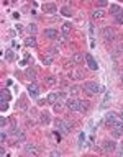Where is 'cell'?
Segmentation results:
<instances>
[{
    "label": "cell",
    "mask_w": 123,
    "mask_h": 157,
    "mask_svg": "<svg viewBox=\"0 0 123 157\" xmlns=\"http://www.w3.org/2000/svg\"><path fill=\"white\" fill-rule=\"evenodd\" d=\"M84 90H85L89 95H95V93H99V90H100V85L97 84V82L89 80V82H85V84H84Z\"/></svg>",
    "instance_id": "cell-1"
},
{
    "label": "cell",
    "mask_w": 123,
    "mask_h": 157,
    "mask_svg": "<svg viewBox=\"0 0 123 157\" xmlns=\"http://www.w3.org/2000/svg\"><path fill=\"white\" fill-rule=\"evenodd\" d=\"M102 147H103L105 152H115L116 147H118V144H116L115 141H112V139H105L102 142Z\"/></svg>",
    "instance_id": "cell-2"
},
{
    "label": "cell",
    "mask_w": 123,
    "mask_h": 157,
    "mask_svg": "<svg viewBox=\"0 0 123 157\" xmlns=\"http://www.w3.org/2000/svg\"><path fill=\"white\" fill-rule=\"evenodd\" d=\"M102 33H103V39H105V41H113V39H115V31H113L110 26H105V28L102 29Z\"/></svg>",
    "instance_id": "cell-3"
},
{
    "label": "cell",
    "mask_w": 123,
    "mask_h": 157,
    "mask_svg": "<svg viewBox=\"0 0 123 157\" xmlns=\"http://www.w3.org/2000/svg\"><path fill=\"white\" fill-rule=\"evenodd\" d=\"M85 61H87V65H89L90 70H97L99 69V64H97V61L94 59L92 54H85Z\"/></svg>",
    "instance_id": "cell-4"
},
{
    "label": "cell",
    "mask_w": 123,
    "mask_h": 157,
    "mask_svg": "<svg viewBox=\"0 0 123 157\" xmlns=\"http://www.w3.org/2000/svg\"><path fill=\"white\" fill-rule=\"evenodd\" d=\"M115 120H118V114H116L115 111H108V113L105 114V124L107 126H112V124L115 123Z\"/></svg>",
    "instance_id": "cell-5"
},
{
    "label": "cell",
    "mask_w": 123,
    "mask_h": 157,
    "mask_svg": "<svg viewBox=\"0 0 123 157\" xmlns=\"http://www.w3.org/2000/svg\"><path fill=\"white\" fill-rule=\"evenodd\" d=\"M28 93H30V97H33V98H36L38 95H40V87H38L35 82H31L30 85H28Z\"/></svg>",
    "instance_id": "cell-6"
},
{
    "label": "cell",
    "mask_w": 123,
    "mask_h": 157,
    "mask_svg": "<svg viewBox=\"0 0 123 157\" xmlns=\"http://www.w3.org/2000/svg\"><path fill=\"white\" fill-rule=\"evenodd\" d=\"M72 128H74L72 121H69V120H63V129H61V133H63V134H69L71 131H72Z\"/></svg>",
    "instance_id": "cell-7"
},
{
    "label": "cell",
    "mask_w": 123,
    "mask_h": 157,
    "mask_svg": "<svg viewBox=\"0 0 123 157\" xmlns=\"http://www.w3.org/2000/svg\"><path fill=\"white\" fill-rule=\"evenodd\" d=\"M44 36H46L48 39H54V41H56V38L59 36V33H57V29H54V28H48V29H44Z\"/></svg>",
    "instance_id": "cell-8"
},
{
    "label": "cell",
    "mask_w": 123,
    "mask_h": 157,
    "mask_svg": "<svg viewBox=\"0 0 123 157\" xmlns=\"http://www.w3.org/2000/svg\"><path fill=\"white\" fill-rule=\"evenodd\" d=\"M66 106L69 108L71 111H79V105H77V100H74V98H67V100H66Z\"/></svg>",
    "instance_id": "cell-9"
},
{
    "label": "cell",
    "mask_w": 123,
    "mask_h": 157,
    "mask_svg": "<svg viewBox=\"0 0 123 157\" xmlns=\"http://www.w3.org/2000/svg\"><path fill=\"white\" fill-rule=\"evenodd\" d=\"M25 150H27V154H31V156H38L40 154V150H38V147L35 144H25Z\"/></svg>",
    "instance_id": "cell-10"
},
{
    "label": "cell",
    "mask_w": 123,
    "mask_h": 157,
    "mask_svg": "<svg viewBox=\"0 0 123 157\" xmlns=\"http://www.w3.org/2000/svg\"><path fill=\"white\" fill-rule=\"evenodd\" d=\"M105 16H107V12L102 8H97L92 12V18H95V20H102V18H105Z\"/></svg>",
    "instance_id": "cell-11"
},
{
    "label": "cell",
    "mask_w": 123,
    "mask_h": 157,
    "mask_svg": "<svg viewBox=\"0 0 123 157\" xmlns=\"http://www.w3.org/2000/svg\"><path fill=\"white\" fill-rule=\"evenodd\" d=\"M40 121H41V124H49V121H51V114L48 113V111H43V113L40 114Z\"/></svg>",
    "instance_id": "cell-12"
},
{
    "label": "cell",
    "mask_w": 123,
    "mask_h": 157,
    "mask_svg": "<svg viewBox=\"0 0 123 157\" xmlns=\"http://www.w3.org/2000/svg\"><path fill=\"white\" fill-rule=\"evenodd\" d=\"M77 105H79V111H87L89 110V100H77Z\"/></svg>",
    "instance_id": "cell-13"
},
{
    "label": "cell",
    "mask_w": 123,
    "mask_h": 157,
    "mask_svg": "<svg viewBox=\"0 0 123 157\" xmlns=\"http://www.w3.org/2000/svg\"><path fill=\"white\" fill-rule=\"evenodd\" d=\"M112 128H113L115 131H118L120 134H122V133H123V121L120 120V118H118V120H115V123L112 124Z\"/></svg>",
    "instance_id": "cell-14"
},
{
    "label": "cell",
    "mask_w": 123,
    "mask_h": 157,
    "mask_svg": "<svg viewBox=\"0 0 123 157\" xmlns=\"http://www.w3.org/2000/svg\"><path fill=\"white\" fill-rule=\"evenodd\" d=\"M25 46H28V48H35V46H36V38H35V36H28V38H25Z\"/></svg>",
    "instance_id": "cell-15"
},
{
    "label": "cell",
    "mask_w": 123,
    "mask_h": 157,
    "mask_svg": "<svg viewBox=\"0 0 123 157\" xmlns=\"http://www.w3.org/2000/svg\"><path fill=\"white\" fill-rule=\"evenodd\" d=\"M25 75H27L31 82L36 80V70H35V69H27V70H25Z\"/></svg>",
    "instance_id": "cell-16"
},
{
    "label": "cell",
    "mask_w": 123,
    "mask_h": 157,
    "mask_svg": "<svg viewBox=\"0 0 123 157\" xmlns=\"http://www.w3.org/2000/svg\"><path fill=\"white\" fill-rule=\"evenodd\" d=\"M118 13H122V8H120L118 5H115V3H112V5H110V15L116 16Z\"/></svg>",
    "instance_id": "cell-17"
},
{
    "label": "cell",
    "mask_w": 123,
    "mask_h": 157,
    "mask_svg": "<svg viewBox=\"0 0 123 157\" xmlns=\"http://www.w3.org/2000/svg\"><path fill=\"white\" fill-rule=\"evenodd\" d=\"M82 61H84V54L82 52H76V54L72 56V62L74 64H80Z\"/></svg>",
    "instance_id": "cell-18"
},
{
    "label": "cell",
    "mask_w": 123,
    "mask_h": 157,
    "mask_svg": "<svg viewBox=\"0 0 123 157\" xmlns=\"http://www.w3.org/2000/svg\"><path fill=\"white\" fill-rule=\"evenodd\" d=\"M43 10H44V12H49V13H54L57 8H56L54 3H46V5H43Z\"/></svg>",
    "instance_id": "cell-19"
},
{
    "label": "cell",
    "mask_w": 123,
    "mask_h": 157,
    "mask_svg": "<svg viewBox=\"0 0 123 157\" xmlns=\"http://www.w3.org/2000/svg\"><path fill=\"white\" fill-rule=\"evenodd\" d=\"M57 98H59V93H56V92H53V93H49V97H48V101H49L51 105H54L57 101Z\"/></svg>",
    "instance_id": "cell-20"
},
{
    "label": "cell",
    "mask_w": 123,
    "mask_h": 157,
    "mask_svg": "<svg viewBox=\"0 0 123 157\" xmlns=\"http://www.w3.org/2000/svg\"><path fill=\"white\" fill-rule=\"evenodd\" d=\"M63 34L66 36V38L71 34V23H64L63 25Z\"/></svg>",
    "instance_id": "cell-21"
},
{
    "label": "cell",
    "mask_w": 123,
    "mask_h": 157,
    "mask_svg": "<svg viewBox=\"0 0 123 157\" xmlns=\"http://www.w3.org/2000/svg\"><path fill=\"white\" fill-rule=\"evenodd\" d=\"M5 59H7V61H13V59H15L13 49H8V51H5Z\"/></svg>",
    "instance_id": "cell-22"
},
{
    "label": "cell",
    "mask_w": 123,
    "mask_h": 157,
    "mask_svg": "<svg viewBox=\"0 0 123 157\" xmlns=\"http://www.w3.org/2000/svg\"><path fill=\"white\" fill-rule=\"evenodd\" d=\"M71 77H72L74 80H79V78H82V72L80 70H72L71 72Z\"/></svg>",
    "instance_id": "cell-23"
},
{
    "label": "cell",
    "mask_w": 123,
    "mask_h": 157,
    "mask_svg": "<svg viewBox=\"0 0 123 157\" xmlns=\"http://www.w3.org/2000/svg\"><path fill=\"white\" fill-rule=\"evenodd\" d=\"M61 13H63L64 16H71V15H72V12H71L69 7H63V8H61Z\"/></svg>",
    "instance_id": "cell-24"
},
{
    "label": "cell",
    "mask_w": 123,
    "mask_h": 157,
    "mask_svg": "<svg viewBox=\"0 0 123 157\" xmlns=\"http://www.w3.org/2000/svg\"><path fill=\"white\" fill-rule=\"evenodd\" d=\"M27 29H28V31L31 33V34H35V33H36V29H38V26L35 25V23H30V25L27 26Z\"/></svg>",
    "instance_id": "cell-25"
},
{
    "label": "cell",
    "mask_w": 123,
    "mask_h": 157,
    "mask_svg": "<svg viewBox=\"0 0 123 157\" xmlns=\"http://www.w3.org/2000/svg\"><path fill=\"white\" fill-rule=\"evenodd\" d=\"M71 95H79L80 93V87L79 85H74V87H71Z\"/></svg>",
    "instance_id": "cell-26"
},
{
    "label": "cell",
    "mask_w": 123,
    "mask_h": 157,
    "mask_svg": "<svg viewBox=\"0 0 123 157\" xmlns=\"http://www.w3.org/2000/svg\"><path fill=\"white\" fill-rule=\"evenodd\" d=\"M25 139H27V134H25V131H20V134H18V139H17V144H18V142H25Z\"/></svg>",
    "instance_id": "cell-27"
},
{
    "label": "cell",
    "mask_w": 123,
    "mask_h": 157,
    "mask_svg": "<svg viewBox=\"0 0 123 157\" xmlns=\"http://www.w3.org/2000/svg\"><path fill=\"white\" fill-rule=\"evenodd\" d=\"M64 43H66V36H57L56 38V44H59V46H64Z\"/></svg>",
    "instance_id": "cell-28"
},
{
    "label": "cell",
    "mask_w": 123,
    "mask_h": 157,
    "mask_svg": "<svg viewBox=\"0 0 123 157\" xmlns=\"http://www.w3.org/2000/svg\"><path fill=\"white\" fill-rule=\"evenodd\" d=\"M54 126H56L57 131H61V129H63V120H56V121H54Z\"/></svg>",
    "instance_id": "cell-29"
},
{
    "label": "cell",
    "mask_w": 123,
    "mask_h": 157,
    "mask_svg": "<svg viewBox=\"0 0 123 157\" xmlns=\"http://www.w3.org/2000/svg\"><path fill=\"white\" fill-rule=\"evenodd\" d=\"M46 84L48 85H54V84H56V78H54L53 75H49V77L46 78Z\"/></svg>",
    "instance_id": "cell-30"
},
{
    "label": "cell",
    "mask_w": 123,
    "mask_h": 157,
    "mask_svg": "<svg viewBox=\"0 0 123 157\" xmlns=\"http://www.w3.org/2000/svg\"><path fill=\"white\" fill-rule=\"evenodd\" d=\"M0 108H2V110H7V108H8L7 100H5V98H2V100H0Z\"/></svg>",
    "instance_id": "cell-31"
},
{
    "label": "cell",
    "mask_w": 123,
    "mask_h": 157,
    "mask_svg": "<svg viewBox=\"0 0 123 157\" xmlns=\"http://www.w3.org/2000/svg\"><path fill=\"white\" fill-rule=\"evenodd\" d=\"M57 52H59V48H56V46H53V48H49V54H51V56H56Z\"/></svg>",
    "instance_id": "cell-32"
},
{
    "label": "cell",
    "mask_w": 123,
    "mask_h": 157,
    "mask_svg": "<svg viewBox=\"0 0 123 157\" xmlns=\"http://www.w3.org/2000/svg\"><path fill=\"white\" fill-rule=\"evenodd\" d=\"M115 18H116V23H118V25H123V12H122V13H118V15H116Z\"/></svg>",
    "instance_id": "cell-33"
},
{
    "label": "cell",
    "mask_w": 123,
    "mask_h": 157,
    "mask_svg": "<svg viewBox=\"0 0 123 157\" xmlns=\"http://www.w3.org/2000/svg\"><path fill=\"white\" fill-rule=\"evenodd\" d=\"M2 98H5V100H8V98H10V93H8V90H2Z\"/></svg>",
    "instance_id": "cell-34"
},
{
    "label": "cell",
    "mask_w": 123,
    "mask_h": 157,
    "mask_svg": "<svg viewBox=\"0 0 123 157\" xmlns=\"http://www.w3.org/2000/svg\"><path fill=\"white\" fill-rule=\"evenodd\" d=\"M43 64H44V65L53 64V59H51V57H43Z\"/></svg>",
    "instance_id": "cell-35"
},
{
    "label": "cell",
    "mask_w": 123,
    "mask_h": 157,
    "mask_svg": "<svg viewBox=\"0 0 123 157\" xmlns=\"http://www.w3.org/2000/svg\"><path fill=\"white\" fill-rule=\"evenodd\" d=\"M84 139H85V136H84V133H82V134L79 136V146H80V147L84 146Z\"/></svg>",
    "instance_id": "cell-36"
},
{
    "label": "cell",
    "mask_w": 123,
    "mask_h": 157,
    "mask_svg": "<svg viewBox=\"0 0 123 157\" xmlns=\"http://www.w3.org/2000/svg\"><path fill=\"white\" fill-rule=\"evenodd\" d=\"M0 139H2V142H5V139H7V133H5V131H2V134H0Z\"/></svg>",
    "instance_id": "cell-37"
},
{
    "label": "cell",
    "mask_w": 123,
    "mask_h": 157,
    "mask_svg": "<svg viewBox=\"0 0 123 157\" xmlns=\"http://www.w3.org/2000/svg\"><path fill=\"white\" fill-rule=\"evenodd\" d=\"M15 29H17L18 33H20V31H23V25H20V23H18V25H15Z\"/></svg>",
    "instance_id": "cell-38"
},
{
    "label": "cell",
    "mask_w": 123,
    "mask_h": 157,
    "mask_svg": "<svg viewBox=\"0 0 123 157\" xmlns=\"http://www.w3.org/2000/svg\"><path fill=\"white\" fill-rule=\"evenodd\" d=\"M118 154H120V156H123V142L118 144Z\"/></svg>",
    "instance_id": "cell-39"
},
{
    "label": "cell",
    "mask_w": 123,
    "mask_h": 157,
    "mask_svg": "<svg viewBox=\"0 0 123 157\" xmlns=\"http://www.w3.org/2000/svg\"><path fill=\"white\" fill-rule=\"evenodd\" d=\"M51 156H53V157H59L61 152H59V150H53V152H51Z\"/></svg>",
    "instance_id": "cell-40"
},
{
    "label": "cell",
    "mask_w": 123,
    "mask_h": 157,
    "mask_svg": "<svg viewBox=\"0 0 123 157\" xmlns=\"http://www.w3.org/2000/svg\"><path fill=\"white\" fill-rule=\"evenodd\" d=\"M0 124H2V126H5V124H7V118H2V121H0Z\"/></svg>",
    "instance_id": "cell-41"
},
{
    "label": "cell",
    "mask_w": 123,
    "mask_h": 157,
    "mask_svg": "<svg viewBox=\"0 0 123 157\" xmlns=\"http://www.w3.org/2000/svg\"><path fill=\"white\" fill-rule=\"evenodd\" d=\"M118 118H120V120L123 121V111H122V113H118Z\"/></svg>",
    "instance_id": "cell-42"
},
{
    "label": "cell",
    "mask_w": 123,
    "mask_h": 157,
    "mask_svg": "<svg viewBox=\"0 0 123 157\" xmlns=\"http://www.w3.org/2000/svg\"><path fill=\"white\" fill-rule=\"evenodd\" d=\"M122 82H123V74H122Z\"/></svg>",
    "instance_id": "cell-43"
}]
</instances>
